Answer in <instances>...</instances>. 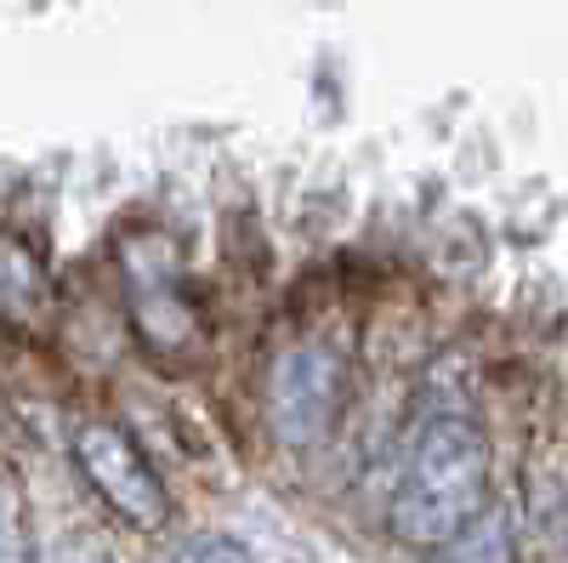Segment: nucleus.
<instances>
[{"label": "nucleus", "mask_w": 568, "mask_h": 563, "mask_svg": "<svg viewBox=\"0 0 568 563\" xmlns=\"http://www.w3.org/2000/svg\"><path fill=\"white\" fill-rule=\"evenodd\" d=\"M489 501V444L466 415H438L420 433L393 495V530L409 546H444Z\"/></svg>", "instance_id": "1"}, {"label": "nucleus", "mask_w": 568, "mask_h": 563, "mask_svg": "<svg viewBox=\"0 0 568 563\" xmlns=\"http://www.w3.org/2000/svg\"><path fill=\"white\" fill-rule=\"evenodd\" d=\"M74 461H80L85 484L98 490L131 530H160L171 519L165 484L154 479V466L142 461L131 433L114 428V421H80L74 428Z\"/></svg>", "instance_id": "2"}, {"label": "nucleus", "mask_w": 568, "mask_h": 563, "mask_svg": "<svg viewBox=\"0 0 568 563\" xmlns=\"http://www.w3.org/2000/svg\"><path fill=\"white\" fill-rule=\"evenodd\" d=\"M342 404V364L329 348L302 342L291 353H278L267 375V421L284 444H318L336 421Z\"/></svg>", "instance_id": "3"}, {"label": "nucleus", "mask_w": 568, "mask_h": 563, "mask_svg": "<svg viewBox=\"0 0 568 563\" xmlns=\"http://www.w3.org/2000/svg\"><path fill=\"white\" fill-rule=\"evenodd\" d=\"M0 313L7 319H40L45 313V273L18 240H0Z\"/></svg>", "instance_id": "4"}, {"label": "nucleus", "mask_w": 568, "mask_h": 563, "mask_svg": "<svg viewBox=\"0 0 568 563\" xmlns=\"http://www.w3.org/2000/svg\"><path fill=\"white\" fill-rule=\"evenodd\" d=\"M0 563H29V535H23V501L0 479Z\"/></svg>", "instance_id": "5"}, {"label": "nucleus", "mask_w": 568, "mask_h": 563, "mask_svg": "<svg viewBox=\"0 0 568 563\" xmlns=\"http://www.w3.org/2000/svg\"><path fill=\"white\" fill-rule=\"evenodd\" d=\"M171 563H256L245 541H233V535H200V541H187Z\"/></svg>", "instance_id": "6"}]
</instances>
